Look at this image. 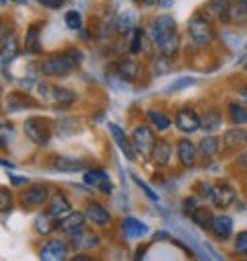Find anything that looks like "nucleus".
Wrapping results in <instances>:
<instances>
[{"label":"nucleus","mask_w":247,"mask_h":261,"mask_svg":"<svg viewBox=\"0 0 247 261\" xmlns=\"http://www.w3.org/2000/svg\"><path fill=\"white\" fill-rule=\"evenodd\" d=\"M81 62V54L79 51H64V54H58V56H52V58H45L41 64H39V72L43 76H66L70 74Z\"/></svg>","instance_id":"f257e3e1"},{"label":"nucleus","mask_w":247,"mask_h":261,"mask_svg":"<svg viewBox=\"0 0 247 261\" xmlns=\"http://www.w3.org/2000/svg\"><path fill=\"white\" fill-rule=\"evenodd\" d=\"M37 93L45 103L66 107L77 101V93L66 87H56V85H37Z\"/></svg>","instance_id":"f03ea898"},{"label":"nucleus","mask_w":247,"mask_h":261,"mask_svg":"<svg viewBox=\"0 0 247 261\" xmlns=\"http://www.w3.org/2000/svg\"><path fill=\"white\" fill-rule=\"evenodd\" d=\"M188 31H190V37L196 45H208L216 37V31H214L210 19H204L200 15L192 17V21L188 23Z\"/></svg>","instance_id":"7ed1b4c3"},{"label":"nucleus","mask_w":247,"mask_h":261,"mask_svg":"<svg viewBox=\"0 0 247 261\" xmlns=\"http://www.w3.org/2000/svg\"><path fill=\"white\" fill-rule=\"evenodd\" d=\"M25 134L31 142L43 146L50 142V136H52V123L47 119H41V117H29L23 125Z\"/></svg>","instance_id":"20e7f679"},{"label":"nucleus","mask_w":247,"mask_h":261,"mask_svg":"<svg viewBox=\"0 0 247 261\" xmlns=\"http://www.w3.org/2000/svg\"><path fill=\"white\" fill-rule=\"evenodd\" d=\"M155 134L151 132V127L146 125H136L132 132V146L140 159H151L155 150Z\"/></svg>","instance_id":"39448f33"},{"label":"nucleus","mask_w":247,"mask_h":261,"mask_svg":"<svg viewBox=\"0 0 247 261\" xmlns=\"http://www.w3.org/2000/svg\"><path fill=\"white\" fill-rule=\"evenodd\" d=\"M175 125L181 129V132L192 134V132H196V129L202 127V121H200V115H198L194 109L183 107V109H179L177 115H175Z\"/></svg>","instance_id":"423d86ee"},{"label":"nucleus","mask_w":247,"mask_h":261,"mask_svg":"<svg viewBox=\"0 0 247 261\" xmlns=\"http://www.w3.org/2000/svg\"><path fill=\"white\" fill-rule=\"evenodd\" d=\"M175 29H177V23H175L173 17H167V15L157 17L153 21V25H151V37H153L155 43H161L163 39H167L169 35H173Z\"/></svg>","instance_id":"0eeeda50"},{"label":"nucleus","mask_w":247,"mask_h":261,"mask_svg":"<svg viewBox=\"0 0 247 261\" xmlns=\"http://www.w3.org/2000/svg\"><path fill=\"white\" fill-rule=\"evenodd\" d=\"M235 191H233V187H229L227 183H218V185H212V189H210V193H208V200L212 202V206H216V208H220V210H225V208H229L233 202H235Z\"/></svg>","instance_id":"6e6552de"},{"label":"nucleus","mask_w":247,"mask_h":261,"mask_svg":"<svg viewBox=\"0 0 247 261\" xmlns=\"http://www.w3.org/2000/svg\"><path fill=\"white\" fill-rule=\"evenodd\" d=\"M70 212H72V208H70L68 200H66L62 193H56V195H52V198H50V202H47V214H50L58 224L64 220Z\"/></svg>","instance_id":"1a4fd4ad"},{"label":"nucleus","mask_w":247,"mask_h":261,"mask_svg":"<svg viewBox=\"0 0 247 261\" xmlns=\"http://www.w3.org/2000/svg\"><path fill=\"white\" fill-rule=\"evenodd\" d=\"M47 202H50V193H47V187L45 185H31L23 193V204L27 208H41Z\"/></svg>","instance_id":"9d476101"},{"label":"nucleus","mask_w":247,"mask_h":261,"mask_svg":"<svg viewBox=\"0 0 247 261\" xmlns=\"http://www.w3.org/2000/svg\"><path fill=\"white\" fill-rule=\"evenodd\" d=\"M66 255L68 247L58 239H52L41 247V261H66Z\"/></svg>","instance_id":"9b49d317"},{"label":"nucleus","mask_w":247,"mask_h":261,"mask_svg":"<svg viewBox=\"0 0 247 261\" xmlns=\"http://www.w3.org/2000/svg\"><path fill=\"white\" fill-rule=\"evenodd\" d=\"M107 127H109V132H111L113 140L117 142V146H119L121 154H124V156H126L128 161H134V159H136V150H134L132 142H130V140L126 138V134H124V129H121L119 125H115V123H109Z\"/></svg>","instance_id":"f8f14e48"},{"label":"nucleus","mask_w":247,"mask_h":261,"mask_svg":"<svg viewBox=\"0 0 247 261\" xmlns=\"http://www.w3.org/2000/svg\"><path fill=\"white\" fill-rule=\"evenodd\" d=\"M206 13L220 23H231V3L229 0H210L206 5Z\"/></svg>","instance_id":"ddd939ff"},{"label":"nucleus","mask_w":247,"mask_h":261,"mask_svg":"<svg viewBox=\"0 0 247 261\" xmlns=\"http://www.w3.org/2000/svg\"><path fill=\"white\" fill-rule=\"evenodd\" d=\"M177 156H179V163L183 167H194L196 165V156H198V148L190 142V140H179L177 144Z\"/></svg>","instance_id":"4468645a"},{"label":"nucleus","mask_w":247,"mask_h":261,"mask_svg":"<svg viewBox=\"0 0 247 261\" xmlns=\"http://www.w3.org/2000/svg\"><path fill=\"white\" fill-rule=\"evenodd\" d=\"M85 214H87V218H89L93 224H99V226H105V224H109V222H111L109 212H107L101 204H97V202H89V204H87Z\"/></svg>","instance_id":"2eb2a0df"},{"label":"nucleus","mask_w":247,"mask_h":261,"mask_svg":"<svg viewBox=\"0 0 247 261\" xmlns=\"http://www.w3.org/2000/svg\"><path fill=\"white\" fill-rule=\"evenodd\" d=\"M85 220H87V214H83V212H70L64 220L60 222V228L64 230V232H68V234H77V232H81L83 230V224H85Z\"/></svg>","instance_id":"dca6fc26"},{"label":"nucleus","mask_w":247,"mask_h":261,"mask_svg":"<svg viewBox=\"0 0 247 261\" xmlns=\"http://www.w3.org/2000/svg\"><path fill=\"white\" fill-rule=\"evenodd\" d=\"M210 230L214 232V237H216V239L225 241V239H229V237H231V232H233V220H231L229 216L220 214V216H216V218H214V222H212Z\"/></svg>","instance_id":"f3484780"},{"label":"nucleus","mask_w":247,"mask_h":261,"mask_svg":"<svg viewBox=\"0 0 247 261\" xmlns=\"http://www.w3.org/2000/svg\"><path fill=\"white\" fill-rule=\"evenodd\" d=\"M223 142L229 148H243L247 144V132L243 127H233V129H229V132H225Z\"/></svg>","instance_id":"a211bd4d"},{"label":"nucleus","mask_w":247,"mask_h":261,"mask_svg":"<svg viewBox=\"0 0 247 261\" xmlns=\"http://www.w3.org/2000/svg\"><path fill=\"white\" fill-rule=\"evenodd\" d=\"M121 228L126 232V237H130V239H140V237L149 234V226L136 218H126L121 222Z\"/></svg>","instance_id":"6ab92c4d"},{"label":"nucleus","mask_w":247,"mask_h":261,"mask_svg":"<svg viewBox=\"0 0 247 261\" xmlns=\"http://www.w3.org/2000/svg\"><path fill=\"white\" fill-rule=\"evenodd\" d=\"M117 74L124 81L134 83L138 79V74H140V66L136 62H132V60H124V62H119V66H117Z\"/></svg>","instance_id":"aec40b11"},{"label":"nucleus","mask_w":247,"mask_h":261,"mask_svg":"<svg viewBox=\"0 0 247 261\" xmlns=\"http://www.w3.org/2000/svg\"><path fill=\"white\" fill-rule=\"evenodd\" d=\"M169 156H171V146H169V142L167 140H157L155 142V150H153V161H155V165H159V167H165L167 163H169Z\"/></svg>","instance_id":"412c9836"},{"label":"nucleus","mask_w":247,"mask_h":261,"mask_svg":"<svg viewBox=\"0 0 247 261\" xmlns=\"http://www.w3.org/2000/svg\"><path fill=\"white\" fill-rule=\"evenodd\" d=\"M200 121H202V127L206 129V132H214V129L220 127L223 123V117L216 109H206L204 115H200Z\"/></svg>","instance_id":"4be33fe9"},{"label":"nucleus","mask_w":247,"mask_h":261,"mask_svg":"<svg viewBox=\"0 0 247 261\" xmlns=\"http://www.w3.org/2000/svg\"><path fill=\"white\" fill-rule=\"evenodd\" d=\"M39 29H41V23H33L29 29H27V35H25V51H39Z\"/></svg>","instance_id":"5701e85b"},{"label":"nucleus","mask_w":247,"mask_h":261,"mask_svg":"<svg viewBox=\"0 0 247 261\" xmlns=\"http://www.w3.org/2000/svg\"><path fill=\"white\" fill-rule=\"evenodd\" d=\"M157 45H159L161 56H165V58H173V56L177 54V49H179V37H177V33H173V35H169L167 39H163V41L157 43Z\"/></svg>","instance_id":"b1692460"},{"label":"nucleus","mask_w":247,"mask_h":261,"mask_svg":"<svg viewBox=\"0 0 247 261\" xmlns=\"http://www.w3.org/2000/svg\"><path fill=\"white\" fill-rule=\"evenodd\" d=\"M218 146H220L218 138H214V136H206V138L200 140L198 150H200V154H202L204 159H210V156H214V154L218 152Z\"/></svg>","instance_id":"393cba45"},{"label":"nucleus","mask_w":247,"mask_h":261,"mask_svg":"<svg viewBox=\"0 0 247 261\" xmlns=\"http://www.w3.org/2000/svg\"><path fill=\"white\" fill-rule=\"evenodd\" d=\"M192 220L200 226V228H210L212 226V222H214V216H212V212L208 210V208H198L194 214H192Z\"/></svg>","instance_id":"a878e982"},{"label":"nucleus","mask_w":247,"mask_h":261,"mask_svg":"<svg viewBox=\"0 0 247 261\" xmlns=\"http://www.w3.org/2000/svg\"><path fill=\"white\" fill-rule=\"evenodd\" d=\"M56 224H58V222H56L47 212H45V214H39V216L35 218V222H33V226H35V230H37L39 234H47V232H52Z\"/></svg>","instance_id":"bb28decb"},{"label":"nucleus","mask_w":247,"mask_h":261,"mask_svg":"<svg viewBox=\"0 0 247 261\" xmlns=\"http://www.w3.org/2000/svg\"><path fill=\"white\" fill-rule=\"evenodd\" d=\"M231 23H235V25H245L247 23V9L243 7L241 0H237L235 5H231Z\"/></svg>","instance_id":"cd10ccee"},{"label":"nucleus","mask_w":247,"mask_h":261,"mask_svg":"<svg viewBox=\"0 0 247 261\" xmlns=\"http://www.w3.org/2000/svg\"><path fill=\"white\" fill-rule=\"evenodd\" d=\"M107 179H109V177L105 175V171H99V169H91V171H87L85 177H83V181H85L87 185H91V187H101V183L107 181Z\"/></svg>","instance_id":"c85d7f7f"},{"label":"nucleus","mask_w":247,"mask_h":261,"mask_svg":"<svg viewBox=\"0 0 247 261\" xmlns=\"http://www.w3.org/2000/svg\"><path fill=\"white\" fill-rule=\"evenodd\" d=\"M54 167H56L58 171H66V173H77V171H81V169H83V165H81L79 161L64 159V156L56 159V161H54Z\"/></svg>","instance_id":"c756f323"},{"label":"nucleus","mask_w":247,"mask_h":261,"mask_svg":"<svg viewBox=\"0 0 247 261\" xmlns=\"http://www.w3.org/2000/svg\"><path fill=\"white\" fill-rule=\"evenodd\" d=\"M97 243H99L97 237H93V234L87 232V230H81V232L75 234V245H79V249H91V247H95Z\"/></svg>","instance_id":"7c9ffc66"},{"label":"nucleus","mask_w":247,"mask_h":261,"mask_svg":"<svg viewBox=\"0 0 247 261\" xmlns=\"http://www.w3.org/2000/svg\"><path fill=\"white\" fill-rule=\"evenodd\" d=\"M149 119H151V123L157 127V129H167L169 125H171V121H169V117H165L161 111H155V109H151L149 113Z\"/></svg>","instance_id":"2f4dec72"},{"label":"nucleus","mask_w":247,"mask_h":261,"mask_svg":"<svg viewBox=\"0 0 247 261\" xmlns=\"http://www.w3.org/2000/svg\"><path fill=\"white\" fill-rule=\"evenodd\" d=\"M229 113H231V119L235 123H245L247 121V109L239 103H231L229 105Z\"/></svg>","instance_id":"473e14b6"},{"label":"nucleus","mask_w":247,"mask_h":261,"mask_svg":"<svg viewBox=\"0 0 247 261\" xmlns=\"http://www.w3.org/2000/svg\"><path fill=\"white\" fill-rule=\"evenodd\" d=\"M11 208H13V195L9 193L7 187H3V189H0V212L7 214Z\"/></svg>","instance_id":"72a5a7b5"},{"label":"nucleus","mask_w":247,"mask_h":261,"mask_svg":"<svg viewBox=\"0 0 247 261\" xmlns=\"http://www.w3.org/2000/svg\"><path fill=\"white\" fill-rule=\"evenodd\" d=\"M64 21H66V25H68L70 29H81V27H83V17H81L79 11H68V13L64 15Z\"/></svg>","instance_id":"f704fd0d"},{"label":"nucleus","mask_w":247,"mask_h":261,"mask_svg":"<svg viewBox=\"0 0 247 261\" xmlns=\"http://www.w3.org/2000/svg\"><path fill=\"white\" fill-rule=\"evenodd\" d=\"M142 41H144V31H142V29H132L130 51H132V54H138V51H140V47H142Z\"/></svg>","instance_id":"c9c22d12"},{"label":"nucleus","mask_w":247,"mask_h":261,"mask_svg":"<svg viewBox=\"0 0 247 261\" xmlns=\"http://www.w3.org/2000/svg\"><path fill=\"white\" fill-rule=\"evenodd\" d=\"M17 47H19V45H17L15 39H13L11 43H5V45H3V64H5V66H7V62H11V60L17 56Z\"/></svg>","instance_id":"e433bc0d"},{"label":"nucleus","mask_w":247,"mask_h":261,"mask_svg":"<svg viewBox=\"0 0 247 261\" xmlns=\"http://www.w3.org/2000/svg\"><path fill=\"white\" fill-rule=\"evenodd\" d=\"M132 179H134V181H136V185H138V187H140V189L146 193V198H149V200H153V202H159L157 193H155V191H153V189H151V187H149V185H146V183H144V181H142V179H140L136 173H132Z\"/></svg>","instance_id":"4c0bfd02"},{"label":"nucleus","mask_w":247,"mask_h":261,"mask_svg":"<svg viewBox=\"0 0 247 261\" xmlns=\"http://www.w3.org/2000/svg\"><path fill=\"white\" fill-rule=\"evenodd\" d=\"M235 249H237V253L247 255V230L239 232V237L235 239Z\"/></svg>","instance_id":"58836bf2"},{"label":"nucleus","mask_w":247,"mask_h":261,"mask_svg":"<svg viewBox=\"0 0 247 261\" xmlns=\"http://www.w3.org/2000/svg\"><path fill=\"white\" fill-rule=\"evenodd\" d=\"M198 208H200V206L196 204V198H185V202H183V214L192 216V214H194Z\"/></svg>","instance_id":"ea45409f"},{"label":"nucleus","mask_w":247,"mask_h":261,"mask_svg":"<svg viewBox=\"0 0 247 261\" xmlns=\"http://www.w3.org/2000/svg\"><path fill=\"white\" fill-rule=\"evenodd\" d=\"M39 5H43L47 9H60L62 5H64V0H39Z\"/></svg>","instance_id":"a19ab883"},{"label":"nucleus","mask_w":247,"mask_h":261,"mask_svg":"<svg viewBox=\"0 0 247 261\" xmlns=\"http://www.w3.org/2000/svg\"><path fill=\"white\" fill-rule=\"evenodd\" d=\"M99 189H101L103 193H111V181H109V179H107V181H103Z\"/></svg>","instance_id":"79ce46f5"},{"label":"nucleus","mask_w":247,"mask_h":261,"mask_svg":"<svg viewBox=\"0 0 247 261\" xmlns=\"http://www.w3.org/2000/svg\"><path fill=\"white\" fill-rule=\"evenodd\" d=\"M70 261H93V259H91L89 255H83V253H81V255H75Z\"/></svg>","instance_id":"37998d69"},{"label":"nucleus","mask_w":247,"mask_h":261,"mask_svg":"<svg viewBox=\"0 0 247 261\" xmlns=\"http://www.w3.org/2000/svg\"><path fill=\"white\" fill-rule=\"evenodd\" d=\"M29 179L27 177H13V185H23V183H27Z\"/></svg>","instance_id":"c03bdc74"},{"label":"nucleus","mask_w":247,"mask_h":261,"mask_svg":"<svg viewBox=\"0 0 247 261\" xmlns=\"http://www.w3.org/2000/svg\"><path fill=\"white\" fill-rule=\"evenodd\" d=\"M239 97H241V101L247 105V87H243V89L239 91Z\"/></svg>","instance_id":"a18cd8bd"},{"label":"nucleus","mask_w":247,"mask_h":261,"mask_svg":"<svg viewBox=\"0 0 247 261\" xmlns=\"http://www.w3.org/2000/svg\"><path fill=\"white\" fill-rule=\"evenodd\" d=\"M239 163H241V167H245V169H247V150L239 156Z\"/></svg>","instance_id":"49530a36"},{"label":"nucleus","mask_w":247,"mask_h":261,"mask_svg":"<svg viewBox=\"0 0 247 261\" xmlns=\"http://www.w3.org/2000/svg\"><path fill=\"white\" fill-rule=\"evenodd\" d=\"M155 3V0H144V5H153Z\"/></svg>","instance_id":"de8ad7c7"},{"label":"nucleus","mask_w":247,"mask_h":261,"mask_svg":"<svg viewBox=\"0 0 247 261\" xmlns=\"http://www.w3.org/2000/svg\"><path fill=\"white\" fill-rule=\"evenodd\" d=\"M241 3H243V7H245V9H247V0H241Z\"/></svg>","instance_id":"09e8293b"},{"label":"nucleus","mask_w":247,"mask_h":261,"mask_svg":"<svg viewBox=\"0 0 247 261\" xmlns=\"http://www.w3.org/2000/svg\"><path fill=\"white\" fill-rule=\"evenodd\" d=\"M15 3H21L23 5V3H27V0H15Z\"/></svg>","instance_id":"8fccbe9b"},{"label":"nucleus","mask_w":247,"mask_h":261,"mask_svg":"<svg viewBox=\"0 0 247 261\" xmlns=\"http://www.w3.org/2000/svg\"><path fill=\"white\" fill-rule=\"evenodd\" d=\"M245 68H247V64H245Z\"/></svg>","instance_id":"3c124183"}]
</instances>
